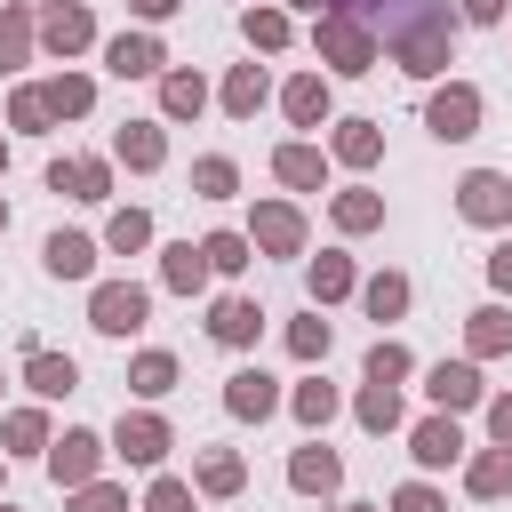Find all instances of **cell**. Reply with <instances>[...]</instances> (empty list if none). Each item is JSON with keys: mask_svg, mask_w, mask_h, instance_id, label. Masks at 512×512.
Masks as SVG:
<instances>
[{"mask_svg": "<svg viewBox=\"0 0 512 512\" xmlns=\"http://www.w3.org/2000/svg\"><path fill=\"white\" fill-rule=\"evenodd\" d=\"M456 32H464V16H456L448 0H408L376 40H384V56H392L408 80H440V72L456 64Z\"/></svg>", "mask_w": 512, "mask_h": 512, "instance_id": "cell-1", "label": "cell"}, {"mask_svg": "<svg viewBox=\"0 0 512 512\" xmlns=\"http://www.w3.org/2000/svg\"><path fill=\"white\" fill-rule=\"evenodd\" d=\"M312 56H320L336 80H360V72H376L384 40H376V24L344 16V8H320V24H312Z\"/></svg>", "mask_w": 512, "mask_h": 512, "instance_id": "cell-2", "label": "cell"}, {"mask_svg": "<svg viewBox=\"0 0 512 512\" xmlns=\"http://www.w3.org/2000/svg\"><path fill=\"white\" fill-rule=\"evenodd\" d=\"M480 112H488V96H480L472 80H440V88L424 96V128H432L440 144H472V136H480Z\"/></svg>", "mask_w": 512, "mask_h": 512, "instance_id": "cell-3", "label": "cell"}, {"mask_svg": "<svg viewBox=\"0 0 512 512\" xmlns=\"http://www.w3.org/2000/svg\"><path fill=\"white\" fill-rule=\"evenodd\" d=\"M168 448H176V432H168V416H160V408H120V424H112V456H120V464L160 472V464H168Z\"/></svg>", "mask_w": 512, "mask_h": 512, "instance_id": "cell-4", "label": "cell"}, {"mask_svg": "<svg viewBox=\"0 0 512 512\" xmlns=\"http://www.w3.org/2000/svg\"><path fill=\"white\" fill-rule=\"evenodd\" d=\"M456 216L480 232H512V176L504 168H464L456 176Z\"/></svg>", "mask_w": 512, "mask_h": 512, "instance_id": "cell-5", "label": "cell"}, {"mask_svg": "<svg viewBox=\"0 0 512 512\" xmlns=\"http://www.w3.org/2000/svg\"><path fill=\"white\" fill-rule=\"evenodd\" d=\"M152 320V288H136V280H96L88 288V328L96 336H136Z\"/></svg>", "mask_w": 512, "mask_h": 512, "instance_id": "cell-6", "label": "cell"}, {"mask_svg": "<svg viewBox=\"0 0 512 512\" xmlns=\"http://www.w3.org/2000/svg\"><path fill=\"white\" fill-rule=\"evenodd\" d=\"M104 456H112V440L88 432V424H72V432L48 440V480L56 488H88V480H104Z\"/></svg>", "mask_w": 512, "mask_h": 512, "instance_id": "cell-7", "label": "cell"}, {"mask_svg": "<svg viewBox=\"0 0 512 512\" xmlns=\"http://www.w3.org/2000/svg\"><path fill=\"white\" fill-rule=\"evenodd\" d=\"M248 240H256V256H304L312 224H304V208H296V200H256Z\"/></svg>", "mask_w": 512, "mask_h": 512, "instance_id": "cell-8", "label": "cell"}, {"mask_svg": "<svg viewBox=\"0 0 512 512\" xmlns=\"http://www.w3.org/2000/svg\"><path fill=\"white\" fill-rule=\"evenodd\" d=\"M104 72H112V80H160V72H168V48H160V32H152V24H136V32H112V40H104Z\"/></svg>", "mask_w": 512, "mask_h": 512, "instance_id": "cell-9", "label": "cell"}, {"mask_svg": "<svg viewBox=\"0 0 512 512\" xmlns=\"http://www.w3.org/2000/svg\"><path fill=\"white\" fill-rule=\"evenodd\" d=\"M40 48L48 56H88L96 48V16H88V0H56V8H40Z\"/></svg>", "mask_w": 512, "mask_h": 512, "instance_id": "cell-10", "label": "cell"}, {"mask_svg": "<svg viewBox=\"0 0 512 512\" xmlns=\"http://www.w3.org/2000/svg\"><path fill=\"white\" fill-rule=\"evenodd\" d=\"M48 192H64V200H112V160L104 152H64V160H48Z\"/></svg>", "mask_w": 512, "mask_h": 512, "instance_id": "cell-11", "label": "cell"}, {"mask_svg": "<svg viewBox=\"0 0 512 512\" xmlns=\"http://www.w3.org/2000/svg\"><path fill=\"white\" fill-rule=\"evenodd\" d=\"M424 392H432V408H448V416H464V408H488L480 360H432V368H424Z\"/></svg>", "mask_w": 512, "mask_h": 512, "instance_id": "cell-12", "label": "cell"}, {"mask_svg": "<svg viewBox=\"0 0 512 512\" xmlns=\"http://www.w3.org/2000/svg\"><path fill=\"white\" fill-rule=\"evenodd\" d=\"M408 456H416V472H448V464H464V424L440 408V416H416L408 424Z\"/></svg>", "mask_w": 512, "mask_h": 512, "instance_id": "cell-13", "label": "cell"}, {"mask_svg": "<svg viewBox=\"0 0 512 512\" xmlns=\"http://www.w3.org/2000/svg\"><path fill=\"white\" fill-rule=\"evenodd\" d=\"M280 408H288V392H280L264 368H232V376H224V416L264 424V416H280Z\"/></svg>", "mask_w": 512, "mask_h": 512, "instance_id": "cell-14", "label": "cell"}, {"mask_svg": "<svg viewBox=\"0 0 512 512\" xmlns=\"http://www.w3.org/2000/svg\"><path fill=\"white\" fill-rule=\"evenodd\" d=\"M280 112H288V128H328V120H336V88H328V72H320V64L296 72V80L280 88Z\"/></svg>", "mask_w": 512, "mask_h": 512, "instance_id": "cell-15", "label": "cell"}, {"mask_svg": "<svg viewBox=\"0 0 512 512\" xmlns=\"http://www.w3.org/2000/svg\"><path fill=\"white\" fill-rule=\"evenodd\" d=\"M112 160L136 168V176L168 168V120H120V128H112Z\"/></svg>", "mask_w": 512, "mask_h": 512, "instance_id": "cell-16", "label": "cell"}, {"mask_svg": "<svg viewBox=\"0 0 512 512\" xmlns=\"http://www.w3.org/2000/svg\"><path fill=\"white\" fill-rule=\"evenodd\" d=\"M288 488H296V496H336V488H344V456L312 432V440L288 456Z\"/></svg>", "mask_w": 512, "mask_h": 512, "instance_id": "cell-17", "label": "cell"}, {"mask_svg": "<svg viewBox=\"0 0 512 512\" xmlns=\"http://www.w3.org/2000/svg\"><path fill=\"white\" fill-rule=\"evenodd\" d=\"M208 336H216L224 352H248V344L264 336V304H256V296H216V304H208Z\"/></svg>", "mask_w": 512, "mask_h": 512, "instance_id": "cell-18", "label": "cell"}, {"mask_svg": "<svg viewBox=\"0 0 512 512\" xmlns=\"http://www.w3.org/2000/svg\"><path fill=\"white\" fill-rule=\"evenodd\" d=\"M208 280H216V264H208V248H200V240H168V248H160V288L200 296Z\"/></svg>", "mask_w": 512, "mask_h": 512, "instance_id": "cell-19", "label": "cell"}, {"mask_svg": "<svg viewBox=\"0 0 512 512\" xmlns=\"http://www.w3.org/2000/svg\"><path fill=\"white\" fill-rule=\"evenodd\" d=\"M304 288H312V304L328 312V304L360 296V272H352V256H344V248H320V256L304 264Z\"/></svg>", "mask_w": 512, "mask_h": 512, "instance_id": "cell-20", "label": "cell"}, {"mask_svg": "<svg viewBox=\"0 0 512 512\" xmlns=\"http://www.w3.org/2000/svg\"><path fill=\"white\" fill-rule=\"evenodd\" d=\"M512 352V312L504 304H472L464 312V360H504Z\"/></svg>", "mask_w": 512, "mask_h": 512, "instance_id": "cell-21", "label": "cell"}, {"mask_svg": "<svg viewBox=\"0 0 512 512\" xmlns=\"http://www.w3.org/2000/svg\"><path fill=\"white\" fill-rule=\"evenodd\" d=\"M336 136H328V160L336 168H376L384 160V128L376 120H328Z\"/></svg>", "mask_w": 512, "mask_h": 512, "instance_id": "cell-22", "label": "cell"}, {"mask_svg": "<svg viewBox=\"0 0 512 512\" xmlns=\"http://www.w3.org/2000/svg\"><path fill=\"white\" fill-rule=\"evenodd\" d=\"M272 176H280L288 192H320V184H328V152L304 144V136H288V144L272 152Z\"/></svg>", "mask_w": 512, "mask_h": 512, "instance_id": "cell-23", "label": "cell"}, {"mask_svg": "<svg viewBox=\"0 0 512 512\" xmlns=\"http://www.w3.org/2000/svg\"><path fill=\"white\" fill-rule=\"evenodd\" d=\"M192 488L200 496H240L248 488V456L240 448H200L192 456Z\"/></svg>", "mask_w": 512, "mask_h": 512, "instance_id": "cell-24", "label": "cell"}, {"mask_svg": "<svg viewBox=\"0 0 512 512\" xmlns=\"http://www.w3.org/2000/svg\"><path fill=\"white\" fill-rule=\"evenodd\" d=\"M328 224H336L344 240H360V232H376V224H384V192H368V184H344V192L328 200Z\"/></svg>", "mask_w": 512, "mask_h": 512, "instance_id": "cell-25", "label": "cell"}, {"mask_svg": "<svg viewBox=\"0 0 512 512\" xmlns=\"http://www.w3.org/2000/svg\"><path fill=\"white\" fill-rule=\"evenodd\" d=\"M176 384H184V368H176V352H160V344H144V352L128 360V392H136V400H168Z\"/></svg>", "mask_w": 512, "mask_h": 512, "instance_id": "cell-26", "label": "cell"}, {"mask_svg": "<svg viewBox=\"0 0 512 512\" xmlns=\"http://www.w3.org/2000/svg\"><path fill=\"white\" fill-rule=\"evenodd\" d=\"M48 408H0V456H48Z\"/></svg>", "mask_w": 512, "mask_h": 512, "instance_id": "cell-27", "label": "cell"}, {"mask_svg": "<svg viewBox=\"0 0 512 512\" xmlns=\"http://www.w3.org/2000/svg\"><path fill=\"white\" fill-rule=\"evenodd\" d=\"M32 48H40V16H32L24 0H0V80H8Z\"/></svg>", "mask_w": 512, "mask_h": 512, "instance_id": "cell-28", "label": "cell"}, {"mask_svg": "<svg viewBox=\"0 0 512 512\" xmlns=\"http://www.w3.org/2000/svg\"><path fill=\"white\" fill-rule=\"evenodd\" d=\"M240 40H248L256 56H280V48L296 40V16H288L280 0H264V8H248V16H240Z\"/></svg>", "mask_w": 512, "mask_h": 512, "instance_id": "cell-29", "label": "cell"}, {"mask_svg": "<svg viewBox=\"0 0 512 512\" xmlns=\"http://www.w3.org/2000/svg\"><path fill=\"white\" fill-rule=\"evenodd\" d=\"M264 104H272V72H264V64H232V72H224V112H232V120H256Z\"/></svg>", "mask_w": 512, "mask_h": 512, "instance_id": "cell-30", "label": "cell"}, {"mask_svg": "<svg viewBox=\"0 0 512 512\" xmlns=\"http://www.w3.org/2000/svg\"><path fill=\"white\" fill-rule=\"evenodd\" d=\"M200 112H208V80L184 72V64H168L160 72V120H200Z\"/></svg>", "mask_w": 512, "mask_h": 512, "instance_id": "cell-31", "label": "cell"}, {"mask_svg": "<svg viewBox=\"0 0 512 512\" xmlns=\"http://www.w3.org/2000/svg\"><path fill=\"white\" fill-rule=\"evenodd\" d=\"M40 264H48V280H88V272H96V240H88V232H48Z\"/></svg>", "mask_w": 512, "mask_h": 512, "instance_id": "cell-32", "label": "cell"}, {"mask_svg": "<svg viewBox=\"0 0 512 512\" xmlns=\"http://www.w3.org/2000/svg\"><path fill=\"white\" fill-rule=\"evenodd\" d=\"M504 488H512V448H496V440H488L480 456H464V496H480V504H496Z\"/></svg>", "mask_w": 512, "mask_h": 512, "instance_id": "cell-33", "label": "cell"}, {"mask_svg": "<svg viewBox=\"0 0 512 512\" xmlns=\"http://www.w3.org/2000/svg\"><path fill=\"white\" fill-rule=\"evenodd\" d=\"M40 96H48V112H56V120H88V112H96V80H88V72H72V64H64L56 80H40Z\"/></svg>", "mask_w": 512, "mask_h": 512, "instance_id": "cell-34", "label": "cell"}, {"mask_svg": "<svg viewBox=\"0 0 512 512\" xmlns=\"http://www.w3.org/2000/svg\"><path fill=\"white\" fill-rule=\"evenodd\" d=\"M24 384H32V400H64V392H80V368L64 352H24Z\"/></svg>", "mask_w": 512, "mask_h": 512, "instance_id": "cell-35", "label": "cell"}, {"mask_svg": "<svg viewBox=\"0 0 512 512\" xmlns=\"http://www.w3.org/2000/svg\"><path fill=\"white\" fill-rule=\"evenodd\" d=\"M336 408H344V400H336V384H328V376H304V384L288 392V416H296L304 432H328V424H336Z\"/></svg>", "mask_w": 512, "mask_h": 512, "instance_id": "cell-36", "label": "cell"}, {"mask_svg": "<svg viewBox=\"0 0 512 512\" xmlns=\"http://www.w3.org/2000/svg\"><path fill=\"white\" fill-rule=\"evenodd\" d=\"M408 304H416L408 272H376V280H360V312H368V320H400Z\"/></svg>", "mask_w": 512, "mask_h": 512, "instance_id": "cell-37", "label": "cell"}, {"mask_svg": "<svg viewBox=\"0 0 512 512\" xmlns=\"http://www.w3.org/2000/svg\"><path fill=\"white\" fill-rule=\"evenodd\" d=\"M352 416H360L368 432H400V424H408V408H400V384H360Z\"/></svg>", "mask_w": 512, "mask_h": 512, "instance_id": "cell-38", "label": "cell"}, {"mask_svg": "<svg viewBox=\"0 0 512 512\" xmlns=\"http://www.w3.org/2000/svg\"><path fill=\"white\" fill-rule=\"evenodd\" d=\"M328 344H336V328L320 320V304H312L304 320H288V360H304V368H320V360H328Z\"/></svg>", "mask_w": 512, "mask_h": 512, "instance_id": "cell-39", "label": "cell"}, {"mask_svg": "<svg viewBox=\"0 0 512 512\" xmlns=\"http://www.w3.org/2000/svg\"><path fill=\"white\" fill-rule=\"evenodd\" d=\"M192 192H200V200H232V192H240V160H232V152L192 160Z\"/></svg>", "mask_w": 512, "mask_h": 512, "instance_id": "cell-40", "label": "cell"}, {"mask_svg": "<svg viewBox=\"0 0 512 512\" xmlns=\"http://www.w3.org/2000/svg\"><path fill=\"white\" fill-rule=\"evenodd\" d=\"M360 368H368V384H400V376H416V352H408L400 336H376Z\"/></svg>", "mask_w": 512, "mask_h": 512, "instance_id": "cell-41", "label": "cell"}, {"mask_svg": "<svg viewBox=\"0 0 512 512\" xmlns=\"http://www.w3.org/2000/svg\"><path fill=\"white\" fill-rule=\"evenodd\" d=\"M8 128H16V136H48V128H56L48 96H40V88H8Z\"/></svg>", "mask_w": 512, "mask_h": 512, "instance_id": "cell-42", "label": "cell"}, {"mask_svg": "<svg viewBox=\"0 0 512 512\" xmlns=\"http://www.w3.org/2000/svg\"><path fill=\"white\" fill-rule=\"evenodd\" d=\"M104 248H112V256H136V248H152V216H144V208H112V224H104Z\"/></svg>", "mask_w": 512, "mask_h": 512, "instance_id": "cell-43", "label": "cell"}, {"mask_svg": "<svg viewBox=\"0 0 512 512\" xmlns=\"http://www.w3.org/2000/svg\"><path fill=\"white\" fill-rule=\"evenodd\" d=\"M200 248H208V264H216L224 280H240V272L256 264V240H248V232H208Z\"/></svg>", "mask_w": 512, "mask_h": 512, "instance_id": "cell-44", "label": "cell"}, {"mask_svg": "<svg viewBox=\"0 0 512 512\" xmlns=\"http://www.w3.org/2000/svg\"><path fill=\"white\" fill-rule=\"evenodd\" d=\"M144 512H200V488H192V480H176V472H152Z\"/></svg>", "mask_w": 512, "mask_h": 512, "instance_id": "cell-45", "label": "cell"}, {"mask_svg": "<svg viewBox=\"0 0 512 512\" xmlns=\"http://www.w3.org/2000/svg\"><path fill=\"white\" fill-rule=\"evenodd\" d=\"M64 512H128V488L120 480H88V488H72Z\"/></svg>", "mask_w": 512, "mask_h": 512, "instance_id": "cell-46", "label": "cell"}, {"mask_svg": "<svg viewBox=\"0 0 512 512\" xmlns=\"http://www.w3.org/2000/svg\"><path fill=\"white\" fill-rule=\"evenodd\" d=\"M384 512H448V496H440L432 480H400V488L384 496Z\"/></svg>", "mask_w": 512, "mask_h": 512, "instance_id": "cell-47", "label": "cell"}, {"mask_svg": "<svg viewBox=\"0 0 512 512\" xmlns=\"http://www.w3.org/2000/svg\"><path fill=\"white\" fill-rule=\"evenodd\" d=\"M328 8H344V16H360V24H376V32H384V24H392L408 0H328Z\"/></svg>", "mask_w": 512, "mask_h": 512, "instance_id": "cell-48", "label": "cell"}, {"mask_svg": "<svg viewBox=\"0 0 512 512\" xmlns=\"http://www.w3.org/2000/svg\"><path fill=\"white\" fill-rule=\"evenodd\" d=\"M488 288H496V296H512V232L488 248Z\"/></svg>", "mask_w": 512, "mask_h": 512, "instance_id": "cell-49", "label": "cell"}, {"mask_svg": "<svg viewBox=\"0 0 512 512\" xmlns=\"http://www.w3.org/2000/svg\"><path fill=\"white\" fill-rule=\"evenodd\" d=\"M456 16H464V24H504L512 0H456Z\"/></svg>", "mask_w": 512, "mask_h": 512, "instance_id": "cell-50", "label": "cell"}, {"mask_svg": "<svg viewBox=\"0 0 512 512\" xmlns=\"http://www.w3.org/2000/svg\"><path fill=\"white\" fill-rule=\"evenodd\" d=\"M488 440H496V448H512V392H496V400H488Z\"/></svg>", "mask_w": 512, "mask_h": 512, "instance_id": "cell-51", "label": "cell"}, {"mask_svg": "<svg viewBox=\"0 0 512 512\" xmlns=\"http://www.w3.org/2000/svg\"><path fill=\"white\" fill-rule=\"evenodd\" d=\"M128 8H136V24H168L184 0H128Z\"/></svg>", "mask_w": 512, "mask_h": 512, "instance_id": "cell-52", "label": "cell"}, {"mask_svg": "<svg viewBox=\"0 0 512 512\" xmlns=\"http://www.w3.org/2000/svg\"><path fill=\"white\" fill-rule=\"evenodd\" d=\"M280 8H328V0H280Z\"/></svg>", "mask_w": 512, "mask_h": 512, "instance_id": "cell-53", "label": "cell"}, {"mask_svg": "<svg viewBox=\"0 0 512 512\" xmlns=\"http://www.w3.org/2000/svg\"><path fill=\"white\" fill-rule=\"evenodd\" d=\"M0 176H8V136H0Z\"/></svg>", "mask_w": 512, "mask_h": 512, "instance_id": "cell-54", "label": "cell"}, {"mask_svg": "<svg viewBox=\"0 0 512 512\" xmlns=\"http://www.w3.org/2000/svg\"><path fill=\"white\" fill-rule=\"evenodd\" d=\"M344 512H384V504H344Z\"/></svg>", "mask_w": 512, "mask_h": 512, "instance_id": "cell-55", "label": "cell"}, {"mask_svg": "<svg viewBox=\"0 0 512 512\" xmlns=\"http://www.w3.org/2000/svg\"><path fill=\"white\" fill-rule=\"evenodd\" d=\"M24 8H56V0H24Z\"/></svg>", "mask_w": 512, "mask_h": 512, "instance_id": "cell-56", "label": "cell"}, {"mask_svg": "<svg viewBox=\"0 0 512 512\" xmlns=\"http://www.w3.org/2000/svg\"><path fill=\"white\" fill-rule=\"evenodd\" d=\"M0 232H8V200H0Z\"/></svg>", "mask_w": 512, "mask_h": 512, "instance_id": "cell-57", "label": "cell"}, {"mask_svg": "<svg viewBox=\"0 0 512 512\" xmlns=\"http://www.w3.org/2000/svg\"><path fill=\"white\" fill-rule=\"evenodd\" d=\"M0 512H16V504H8V496H0Z\"/></svg>", "mask_w": 512, "mask_h": 512, "instance_id": "cell-58", "label": "cell"}, {"mask_svg": "<svg viewBox=\"0 0 512 512\" xmlns=\"http://www.w3.org/2000/svg\"><path fill=\"white\" fill-rule=\"evenodd\" d=\"M0 392H8V376H0Z\"/></svg>", "mask_w": 512, "mask_h": 512, "instance_id": "cell-59", "label": "cell"}]
</instances>
